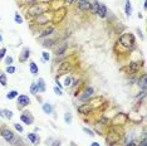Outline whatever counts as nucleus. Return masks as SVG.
Instances as JSON below:
<instances>
[{"label":"nucleus","mask_w":147,"mask_h":146,"mask_svg":"<svg viewBox=\"0 0 147 146\" xmlns=\"http://www.w3.org/2000/svg\"><path fill=\"white\" fill-rule=\"evenodd\" d=\"M51 6H52V3L38 1V3H35V4H32L26 8L25 15H26V18L34 19V18H36V16L44 14V13H47V11H51Z\"/></svg>","instance_id":"1"},{"label":"nucleus","mask_w":147,"mask_h":146,"mask_svg":"<svg viewBox=\"0 0 147 146\" xmlns=\"http://www.w3.org/2000/svg\"><path fill=\"white\" fill-rule=\"evenodd\" d=\"M118 45L126 51H132L136 45V38L132 33H125L118 38Z\"/></svg>","instance_id":"2"},{"label":"nucleus","mask_w":147,"mask_h":146,"mask_svg":"<svg viewBox=\"0 0 147 146\" xmlns=\"http://www.w3.org/2000/svg\"><path fill=\"white\" fill-rule=\"evenodd\" d=\"M52 19H53V11H47L44 14L33 19V23L35 25H47L48 23H52Z\"/></svg>","instance_id":"3"},{"label":"nucleus","mask_w":147,"mask_h":146,"mask_svg":"<svg viewBox=\"0 0 147 146\" xmlns=\"http://www.w3.org/2000/svg\"><path fill=\"white\" fill-rule=\"evenodd\" d=\"M123 134H119L118 130L117 131H109L107 132V136H106V142H107V146H115L116 144H118V141L121 140Z\"/></svg>","instance_id":"4"},{"label":"nucleus","mask_w":147,"mask_h":146,"mask_svg":"<svg viewBox=\"0 0 147 146\" xmlns=\"http://www.w3.org/2000/svg\"><path fill=\"white\" fill-rule=\"evenodd\" d=\"M0 136H1V137L4 139L6 142H9V144H11V142L15 141V134H14V131L10 130L9 127H3L1 130H0Z\"/></svg>","instance_id":"5"},{"label":"nucleus","mask_w":147,"mask_h":146,"mask_svg":"<svg viewBox=\"0 0 147 146\" xmlns=\"http://www.w3.org/2000/svg\"><path fill=\"white\" fill-rule=\"evenodd\" d=\"M143 66H145V62L143 61L131 62V63H128V66H127V72H128L129 74H136V73L140 72V69H141Z\"/></svg>","instance_id":"6"},{"label":"nucleus","mask_w":147,"mask_h":146,"mask_svg":"<svg viewBox=\"0 0 147 146\" xmlns=\"http://www.w3.org/2000/svg\"><path fill=\"white\" fill-rule=\"evenodd\" d=\"M72 64L73 63L71 61H68V59H65V61H63L62 63H59V67L57 69V76H62V74L68 73V71L72 69Z\"/></svg>","instance_id":"7"},{"label":"nucleus","mask_w":147,"mask_h":146,"mask_svg":"<svg viewBox=\"0 0 147 146\" xmlns=\"http://www.w3.org/2000/svg\"><path fill=\"white\" fill-rule=\"evenodd\" d=\"M20 121L23 122V124L30 126L34 124V116L32 115L30 111H26V110H23L22 114H20Z\"/></svg>","instance_id":"8"},{"label":"nucleus","mask_w":147,"mask_h":146,"mask_svg":"<svg viewBox=\"0 0 147 146\" xmlns=\"http://www.w3.org/2000/svg\"><path fill=\"white\" fill-rule=\"evenodd\" d=\"M18 103H16V107H18L19 110H24L26 106H29L32 103V99L29 96H26V95H19L18 97Z\"/></svg>","instance_id":"9"},{"label":"nucleus","mask_w":147,"mask_h":146,"mask_svg":"<svg viewBox=\"0 0 147 146\" xmlns=\"http://www.w3.org/2000/svg\"><path fill=\"white\" fill-rule=\"evenodd\" d=\"M127 121H128V116H127L126 114H118V115H116L115 117L112 118V121H111V124L113 126H123V125H126L127 124Z\"/></svg>","instance_id":"10"},{"label":"nucleus","mask_w":147,"mask_h":146,"mask_svg":"<svg viewBox=\"0 0 147 146\" xmlns=\"http://www.w3.org/2000/svg\"><path fill=\"white\" fill-rule=\"evenodd\" d=\"M93 93H94V89H93L92 86H87L84 88V91H83V95L79 96V99L82 102H88L93 97Z\"/></svg>","instance_id":"11"},{"label":"nucleus","mask_w":147,"mask_h":146,"mask_svg":"<svg viewBox=\"0 0 147 146\" xmlns=\"http://www.w3.org/2000/svg\"><path fill=\"white\" fill-rule=\"evenodd\" d=\"M79 11H89L91 9V0H74Z\"/></svg>","instance_id":"12"},{"label":"nucleus","mask_w":147,"mask_h":146,"mask_svg":"<svg viewBox=\"0 0 147 146\" xmlns=\"http://www.w3.org/2000/svg\"><path fill=\"white\" fill-rule=\"evenodd\" d=\"M77 111H78V114H81L83 116H88V115H92L93 108L89 103H82V105L77 106Z\"/></svg>","instance_id":"13"},{"label":"nucleus","mask_w":147,"mask_h":146,"mask_svg":"<svg viewBox=\"0 0 147 146\" xmlns=\"http://www.w3.org/2000/svg\"><path fill=\"white\" fill-rule=\"evenodd\" d=\"M30 58V49L29 48H23L22 49V52H20V54H19V62L20 63H25V62H28V59Z\"/></svg>","instance_id":"14"},{"label":"nucleus","mask_w":147,"mask_h":146,"mask_svg":"<svg viewBox=\"0 0 147 146\" xmlns=\"http://www.w3.org/2000/svg\"><path fill=\"white\" fill-rule=\"evenodd\" d=\"M55 33V28L53 25H48L47 28L43 30L40 34H39V38H48V36L53 35Z\"/></svg>","instance_id":"15"},{"label":"nucleus","mask_w":147,"mask_h":146,"mask_svg":"<svg viewBox=\"0 0 147 146\" xmlns=\"http://www.w3.org/2000/svg\"><path fill=\"white\" fill-rule=\"evenodd\" d=\"M26 137H28V140L30 141L32 145H39V142H40V137H39L38 134H35V132H28L26 134Z\"/></svg>","instance_id":"16"},{"label":"nucleus","mask_w":147,"mask_h":146,"mask_svg":"<svg viewBox=\"0 0 147 146\" xmlns=\"http://www.w3.org/2000/svg\"><path fill=\"white\" fill-rule=\"evenodd\" d=\"M97 15H98L101 19H106L107 16H108V8L101 3V4H99V8H98V11H97Z\"/></svg>","instance_id":"17"},{"label":"nucleus","mask_w":147,"mask_h":146,"mask_svg":"<svg viewBox=\"0 0 147 146\" xmlns=\"http://www.w3.org/2000/svg\"><path fill=\"white\" fill-rule=\"evenodd\" d=\"M146 73H142L141 76H140L138 78H137V86H138L140 88L142 89V91H146Z\"/></svg>","instance_id":"18"},{"label":"nucleus","mask_w":147,"mask_h":146,"mask_svg":"<svg viewBox=\"0 0 147 146\" xmlns=\"http://www.w3.org/2000/svg\"><path fill=\"white\" fill-rule=\"evenodd\" d=\"M67 49H68V43H63V44L58 45V48L55 49L54 54L57 55V57H61V55H63L67 52Z\"/></svg>","instance_id":"19"},{"label":"nucleus","mask_w":147,"mask_h":146,"mask_svg":"<svg viewBox=\"0 0 147 146\" xmlns=\"http://www.w3.org/2000/svg\"><path fill=\"white\" fill-rule=\"evenodd\" d=\"M29 72H30L32 76H34V77H36V76L39 74V67L34 61L29 62Z\"/></svg>","instance_id":"20"},{"label":"nucleus","mask_w":147,"mask_h":146,"mask_svg":"<svg viewBox=\"0 0 147 146\" xmlns=\"http://www.w3.org/2000/svg\"><path fill=\"white\" fill-rule=\"evenodd\" d=\"M133 13V9H132V4H131V0H125V14L127 18H131Z\"/></svg>","instance_id":"21"},{"label":"nucleus","mask_w":147,"mask_h":146,"mask_svg":"<svg viewBox=\"0 0 147 146\" xmlns=\"http://www.w3.org/2000/svg\"><path fill=\"white\" fill-rule=\"evenodd\" d=\"M42 110H43L44 114L51 115V114H53V111H54V106H53L52 103H49V102H45V103L42 105Z\"/></svg>","instance_id":"22"},{"label":"nucleus","mask_w":147,"mask_h":146,"mask_svg":"<svg viewBox=\"0 0 147 146\" xmlns=\"http://www.w3.org/2000/svg\"><path fill=\"white\" fill-rule=\"evenodd\" d=\"M54 44H55V39L54 38H51V36L45 38L44 41L42 42V45L44 48H52V47H54Z\"/></svg>","instance_id":"23"},{"label":"nucleus","mask_w":147,"mask_h":146,"mask_svg":"<svg viewBox=\"0 0 147 146\" xmlns=\"http://www.w3.org/2000/svg\"><path fill=\"white\" fill-rule=\"evenodd\" d=\"M36 86H38L39 93H44L45 89H47V86H45V81H44V78L39 77V78H38V81H36Z\"/></svg>","instance_id":"24"},{"label":"nucleus","mask_w":147,"mask_h":146,"mask_svg":"<svg viewBox=\"0 0 147 146\" xmlns=\"http://www.w3.org/2000/svg\"><path fill=\"white\" fill-rule=\"evenodd\" d=\"M99 4H101V1H98V0H92V1H91V9H89V11H92V14L97 15V11H98V8H99Z\"/></svg>","instance_id":"25"},{"label":"nucleus","mask_w":147,"mask_h":146,"mask_svg":"<svg viewBox=\"0 0 147 146\" xmlns=\"http://www.w3.org/2000/svg\"><path fill=\"white\" fill-rule=\"evenodd\" d=\"M29 92H30V95H33V96H36L39 93V89H38V86H36V82H32L30 87H29Z\"/></svg>","instance_id":"26"},{"label":"nucleus","mask_w":147,"mask_h":146,"mask_svg":"<svg viewBox=\"0 0 147 146\" xmlns=\"http://www.w3.org/2000/svg\"><path fill=\"white\" fill-rule=\"evenodd\" d=\"M0 84H1L3 87H6V84H8V77H6V73L1 72V71H0Z\"/></svg>","instance_id":"27"},{"label":"nucleus","mask_w":147,"mask_h":146,"mask_svg":"<svg viewBox=\"0 0 147 146\" xmlns=\"http://www.w3.org/2000/svg\"><path fill=\"white\" fill-rule=\"evenodd\" d=\"M18 96H19V92L16 91V89H11V91H9L8 93H6L5 97L8 99H14V98L18 97Z\"/></svg>","instance_id":"28"},{"label":"nucleus","mask_w":147,"mask_h":146,"mask_svg":"<svg viewBox=\"0 0 147 146\" xmlns=\"http://www.w3.org/2000/svg\"><path fill=\"white\" fill-rule=\"evenodd\" d=\"M72 79H73V77H72V76L71 74H67V76H64V84H63V86H64V87H67V88H68V87H71V86H72Z\"/></svg>","instance_id":"29"},{"label":"nucleus","mask_w":147,"mask_h":146,"mask_svg":"<svg viewBox=\"0 0 147 146\" xmlns=\"http://www.w3.org/2000/svg\"><path fill=\"white\" fill-rule=\"evenodd\" d=\"M64 122L68 124V125H71L73 122V116H72L71 112H65L64 114Z\"/></svg>","instance_id":"30"},{"label":"nucleus","mask_w":147,"mask_h":146,"mask_svg":"<svg viewBox=\"0 0 147 146\" xmlns=\"http://www.w3.org/2000/svg\"><path fill=\"white\" fill-rule=\"evenodd\" d=\"M14 20H15V23H18V24H23V23H24L23 16L20 15V13H18V11L14 14Z\"/></svg>","instance_id":"31"},{"label":"nucleus","mask_w":147,"mask_h":146,"mask_svg":"<svg viewBox=\"0 0 147 146\" xmlns=\"http://www.w3.org/2000/svg\"><path fill=\"white\" fill-rule=\"evenodd\" d=\"M3 114H4V117L8 118V120H11L13 118V111L11 110H8V108L3 110Z\"/></svg>","instance_id":"32"},{"label":"nucleus","mask_w":147,"mask_h":146,"mask_svg":"<svg viewBox=\"0 0 147 146\" xmlns=\"http://www.w3.org/2000/svg\"><path fill=\"white\" fill-rule=\"evenodd\" d=\"M49 59H51V53L48 51H43L42 52V61L43 62H48Z\"/></svg>","instance_id":"33"},{"label":"nucleus","mask_w":147,"mask_h":146,"mask_svg":"<svg viewBox=\"0 0 147 146\" xmlns=\"http://www.w3.org/2000/svg\"><path fill=\"white\" fill-rule=\"evenodd\" d=\"M16 72V68L14 67V66H6V71L5 73H8V74H14V73Z\"/></svg>","instance_id":"34"},{"label":"nucleus","mask_w":147,"mask_h":146,"mask_svg":"<svg viewBox=\"0 0 147 146\" xmlns=\"http://www.w3.org/2000/svg\"><path fill=\"white\" fill-rule=\"evenodd\" d=\"M4 61H5V64H6V66H11L13 63H14V59H13L11 55H5Z\"/></svg>","instance_id":"35"},{"label":"nucleus","mask_w":147,"mask_h":146,"mask_svg":"<svg viewBox=\"0 0 147 146\" xmlns=\"http://www.w3.org/2000/svg\"><path fill=\"white\" fill-rule=\"evenodd\" d=\"M83 131H84L87 135L91 136V137H94V136H96V132L93 130H91V128H88V127H83Z\"/></svg>","instance_id":"36"},{"label":"nucleus","mask_w":147,"mask_h":146,"mask_svg":"<svg viewBox=\"0 0 147 146\" xmlns=\"http://www.w3.org/2000/svg\"><path fill=\"white\" fill-rule=\"evenodd\" d=\"M40 1V0H22V4H25V5H32V4H35V3Z\"/></svg>","instance_id":"37"},{"label":"nucleus","mask_w":147,"mask_h":146,"mask_svg":"<svg viewBox=\"0 0 147 146\" xmlns=\"http://www.w3.org/2000/svg\"><path fill=\"white\" fill-rule=\"evenodd\" d=\"M14 128L19 132V134H22V132L24 131V127H23V126H22L20 124H18V122H16V124H14Z\"/></svg>","instance_id":"38"},{"label":"nucleus","mask_w":147,"mask_h":146,"mask_svg":"<svg viewBox=\"0 0 147 146\" xmlns=\"http://www.w3.org/2000/svg\"><path fill=\"white\" fill-rule=\"evenodd\" d=\"M53 91H54V93H55V95H58V96H63V91H62V88H59L58 86H54V87H53Z\"/></svg>","instance_id":"39"},{"label":"nucleus","mask_w":147,"mask_h":146,"mask_svg":"<svg viewBox=\"0 0 147 146\" xmlns=\"http://www.w3.org/2000/svg\"><path fill=\"white\" fill-rule=\"evenodd\" d=\"M137 146H147V140H146V134L143 132V137H142V140L138 142V145Z\"/></svg>","instance_id":"40"},{"label":"nucleus","mask_w":147,"mask_h":146,"mask_svg":"<svg viewBox=\"0 0 147 146\" xmlns=\"http://www.w3.org/2000/svg\"><path fill=\"white\" fill-rule=\"evenodd\" d=\"M6 52H8V49L6 48H0V61H1L3 58H5Z\"/></svg>","instance_id":"41"},{"label":"nucleus","mask_w":147,"mask_h":146,"mask_svg":"<svg viewBox=\"0 0 147 146\" xmlns=\"http://www.w3.org/2000/svg\"><path fill=\"white\" fill-rule=\"evenodd\" d=\"M61 145H62V142L59 140H53L52 144H49V146H61Z\"/></svg>","instance_id":"42"},{"label":"nucleus","mask_w":147,"mask_h":146,"mask_svg":"<svg viewBox=\"0 0 147 146\" xmlns=\"http://www.w3.org/2000/svg\"><path fill=\"white\" fill-rule=\"evenodd\" d=\"M123 146H137V144H136L135 141H127Z\"/></svg>","instance_id":"43"},{"label":"nucleus","mask_w":147,"mask_h":146,"mask_svg":"<svg viewBox=\"0 0 147 146\" xmlns=\"http://www.w3.org/2000/svg\"><path fill=\"white\" fill-rule=\"evenodd\" d=\"M63 1H64L65 5H71V4H73V3H74V0H63Z\"/></svg>","instance_id":"44"},{"label":"nucleus","mask_w":147,"mask_h":146,"mask_svg":"<svg viewBox=\"0 0 147 146\" xmlns=\"http://www.w3.org/2000/svg\"><path fill=\"white\" fill-rule=\"evenodd\" d=\"M91 146H101V145H99V144H98V142H97V141H93L92 144H91Z\"/></svg>","instance_id":"45"},{"label":"nucleus","mask_w":147,"mask_h":146,"mask_svg":"<svg viewBox=\"0 0 147 146\" xmlns=\"http://www.w3.org/2000/svg\"><path fill=\"white\" fill-rule=\"evenodd\" d=\"M0 116H1V117H4V114H3V110H0Z\"/></svg>","instance_id":"46"},{"label":"nucleus","mask_w":147,"mask_h":146,"mask_svg":"<svg viewBox=\"0 0 147 146\" xmlns=\"http://www.w3.org/2000/svg\"><path fill=\"white\" fill-rule=\"evenodd\" d=\"M3 41H4V39H3V35H1V34H0V43H1Z\"/></svg>","instance_id":"47"},{"label":"nucleus","mask_w":147,"mask_h":146,"mask_svg":"<svg viewBox=\"0 0 147 146\" xmlns=\"http://www.w3.org/2000/svg\"><path fill=\"white\" fill-rule=\"evenodd\" d=\"M72 146H76V145H74V144H72Z\"/></svg>","instance_id":"48"}]
</instances>
